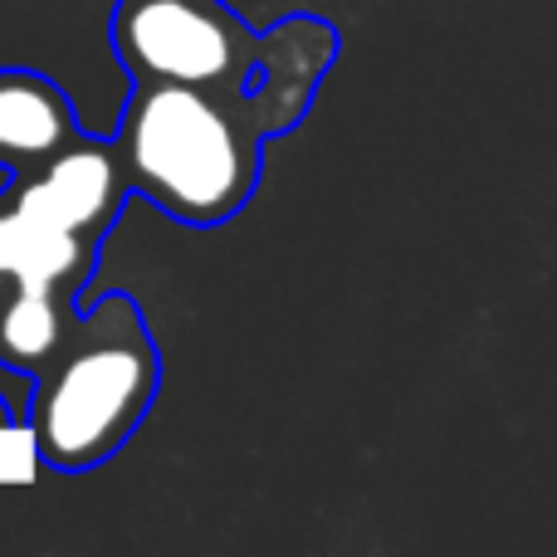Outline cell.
<instances>
[{
  "instance_id": "1",
  "label": "cell",
  "mask_w": 557,
  "mask_h": 557,
  "mask_svg": "<svg viewBox=\"0 0 557 557\" xmlns=\"http://www.w3.org/2000/svg\"><path fill=\"white\" fill-rule=\"evenodd\" d=\"M162 386V357L143 308L127 294H98L78 308L64 347L35 376L25 435L39 465L84 474L113 460L147 421Z\"/></svg>"
},
{
  "instance_id": "2",
  "label": "cell",
  "mask_w": 557,
  "mask_h": 557,
  "mask_svg": "<svg viewBox=\"0 0 557 557\" xmlns=\"http://www.w3.org/2000/svg\"><path fill=\"white\" fill-rule=\"evenodd\" d=\"M260 143L235 98L196 84H133L113 147L127 186L182 225H225L260 186Z\"/></svg>"
},
{
  "instance_id": "3",
  "label": "cell",
  "mask_w": 557,
  "mask_h": 557,
  "mask_svg": "<svg viewBox=\"0 0 557 557\" xmlns=\"http://www.w3.org/2000/svg\"><path fill=\"white\" fill-rule=\"evenodd\" d=\"M133 196L113 137L84 133L0 186V294H54L84 308L103 235Z\"/></svg>"
},
{
  "instance_id": "4",
  "label": "cell",
  "mask_w": 557,
  "mask_h": 557,
  "mask_svg": "<svg viewBox=\"0 0 557 557\" xmlns=\"http://www.w3.org/2000/svg\"><path fill=\"white\" fill-rule=\"evenodd\" d=\"M123 0H0V69H39L59 78L94 137H113L133 94L117 54Z\"/></svg>"
},
{
  "instance_id": "5",
  "label": "cell",
  "mask_w": 557,
  "mask_h": 557,
  "mask_svg": "<svg viewBox=\"0 0 557 557\" xmlns=\"http://www.w3.org/2000/svg\"><path fill=\"white\" fill-rule=\"evenodd\" d=\"M113 35L133 84H196L235 103L264 59V29H250L221 0H123Z\"/></svg>"
},
{
  "instance_id": "6",
  "label": "cell",
  "mask_w": 557,
  "mask_h": 557,
  "mask_svg": "<svg viewBox=\"0 0 557 557\" xmlns=\"http://www.w3.org/2000/svg\"><path fill=\"white\" fill-rule=\"evenodd\" d=\"M337 29L318 15H288L264 29V59L235 108L260 137H278L308 113L323 74L333 69Z\"/></svg>"
},
{
  "instance_id": "7",
  "label": "cell",
  "mask_w": 557,
  "mask_h": 557,
  "mask_svg": "<svg viewBox=\"0 0 557 557\" xmlns=\"http://www.w3.org/2000/svg\"><path fill=\"white\" fill-rule=\"evenodd\" d=\"M78 103L39 69H0V166H39L84 137Z\"/></svg>"
},
{
  "instance_id": "8",
  "label": "cell",
  "mask_w": 557,
  "mask_h": 557,
  "mask_svg": "<svg viewBox=\"0 0 557 557\" xmlns=\"http://www.w3.org/2000/svg\"><path fill=\"white\" fill-rule=\"evenodd\" d=\"M15 425H25V406L10 396V386H0V441H5Z\"/></svg>"
},
{
  "instance_id": "9",
  "label": "cell",
  "mask_w": 557,
  "mask_h": 557,
  "mask_svg": "<svg viewBox=\"0 0 557 557\" xmlns=\"http://www.w3.org/2000/svg\"><path fill=\"white\" fill-rule=\"evenodd\" d=\"M10 182V166H0V186H5Z\"/></svg>"
}]
</instances>
